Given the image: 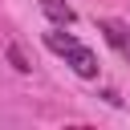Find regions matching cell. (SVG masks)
<instances>
[{
  "instance_id": "cell-1",
  "label": "cell",
  "mask_w": 130,
  "mask_h": 130,
  "mask_svg": "<svg viewBox=\"0 0 130 130\" xmlns=\"http://www.w3.org/2000/svg\"><path fill=\"white\" fill-rule=\"evenodd\" d=\"M45 45H49L57 57H65V65H73L77 77H98V57H93V49L81 45L77 37H69V32H45Z\"/></svg>"
},
{
  "instance_id": "cell-2",
  "label": "cell",
  "mask_w": 130,
  "mask_h": 130,
  "mask_svg": "<svg viewBox=\"0 0 130 130\" xmlns=\"http://www.w3.org/2000/svg\"><path fill=\"white\" fill-rule=\"evenodd\" d=\"M98 32L106 37V45H110L122 61H130V24H122V20L106 16V20H98Z\"/></svg>"
},
{
  "instance_id": "cell-3",
  "label": "cell",
  "mask_w": 130,
  "mask_h": 130,
  "mask_svg": "<svg viewBox=\"0 0 130 130\" xmlns=\"http://www.w3.org/2000/svg\"><path fill=\"white\" fill-rule=\"evenodd\" d=\"M41 8H45V16H49L53 24H61V28L73 24V8H69L65 0H41Z\"/></svg>"
},
{
  "instance_id": "cell-4",
  "label": "cell",
  "mask_w": 130,
  "mask_h": 130,
  "mask_svg": "<svg viewBox=\"0 0 130 130\" xmlns=\"http://www.w3.org/2000/svg\"><path fill=\"white\" fill-rule=\"evenodd\" d=\"M8 61H12V69H16V73H28V61L20 57V49H16V45H8Z\"/></svg>"
}]
</instances>
